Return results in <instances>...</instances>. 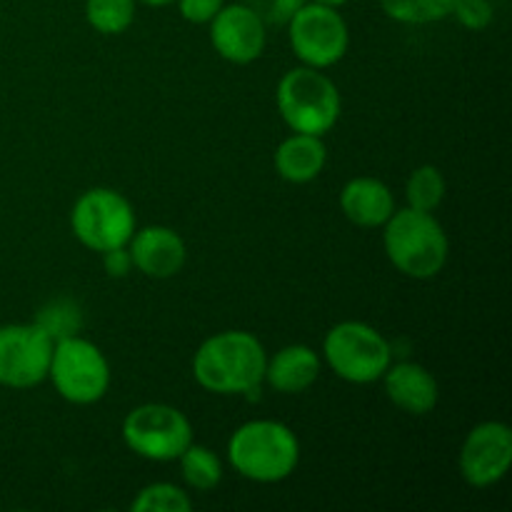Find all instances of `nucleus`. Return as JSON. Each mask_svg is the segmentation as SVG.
<instances>
[{
  "label": "nucleus",
  "mask_w": 512,
  "mask_h": 512,
  "mask_svg": "<svg viewBox=\"0 0 512 512\" xmlns=\"http://www.w3.org/2000/svg\"><path fill=\"white\" fill-rule=\"evenodd\" d=\"M178 463L180 475H183V483L188 490H195V493H213L223 483V460L208 445H198L193 440L180 453Z\"/></svg>",
  "instance_id": "obj_18"
},
{
  "label": "nucleus",
  "mask_w": 512,
  "mask_h": 512,
  "mask_svg": "<svg viewBox=\"0 0 512 512\" xmlns=\"http://www.w3.org/2000/svg\"><path fill=\"white\" fill-rule=\"evenodd\" d=\"M380 230L385 255L405 278L430 280L448 265L450 238L433 213L415 208L395 210Z\"/></svg>",
  "instance_id": "obj_3"
},
{
  "label": "nucleus",
  "mask_w": 512,
  "mask_h": 512,
  "mask_svg": "<svg viewBox=\"0 0 512 512\" xmlns=\"http://www.w3.org/2000/svg\"><path fill=\"white\" fill-rule=\"evenodd\" d=\"M100 258H103V268L110 278H125V275L133 270V258H130L128 245H123V248L105 250V253H100Z\"/></svg>",
  "instance_id": "obj_27"
},
{
  "label": "nucleus",
  "mask_w": 512,
  "mask_h": 512,
  "mask_svg": "<svg viewBox=\"0 0 512 512\" xmlns=\"http://www.w3.org/2000/svg\"><path fill=\"white\" fill-rule=\"evenodd\" d=\"M243 3L250 5L268 28L270 25L280 28V25H288L290 18H293L308 0H243Z\"/></svg>",
  "instance_id": "obj_25"
},
{
  "label": "nucleus",
  "mask_w": 512,
  "mask_h": 512,
  "mask_svg": "<svg viewBox=\"0 0 512 512\" xmlns=\"http://www.w3.org/2000/svg\"><path fill=\"white\" fill-rule=\"evenodd\" d=\"M128 250L133 268L153 280L175 278L188 260V245L183 235L168 225L135 228L133 238L128 240Z\"/></svg>",
  "instance_id": "obj_13"
},
{
  "label": "nucleus",
  "mask_w": 512,
  "mask_h": 512,
  "mask_svg": "<svg viewBox=\"0 0 512 512\" xmlns=\"http://www.w3.org/2000/svg\"><path fill=\"white\" fill-rule=\"evenodd\" d=\"M380 383H383L390 403L403 413L415 415V418L433 413L440 400V385L435 375L415 360L390 363Z\"/></svg>",
  "instance_id": "obj_14"
},
{
  "label": "nucleus",
  "mask_w": 512,
  "mask_h": 512,
  "mask_svg": "<svg viewBox=\"0 0 512 512\" xmlns=\"http://www.w3.org/2000/svg\"><path fill=\"white\" fill-rule=\"evenodd\" d=\"M288 40L300 65L328 70L345 58L350 48V28L340 8L305 3L290 18Z\"/></svg>",
  "instance_id": "obj_9"
},
{
  "label": "nucleus",
  "mask_w": 512,
  "mask_h": 512,
  "mask_svg": "<svg viewBox=\"0 0 512 512\" xmlns=\"http://www.w3.org/2000/svg\"><path fill=\"white\" fill-rule=\"evenodd\" d=\"M310 3H320V5H328V8H343L348 5L350 0H310Z\"/></svg>",
  "instance_id": "obj_28"
},
{
  "label": "nucleus",
  "mask_w": 512,
  "mask_h": 512,
  "mask_svg": "<svg viewBox=\"0 0 512 512\" xmlns=\"http://www.w3.org/2000/svg\"><path fill=\"white\" fill-rule=\"evenodd\" d=\"M323 365L350 385H373L393 363V343L363 320H343L323 338Z\"/></svg>",
  "instance_id": "obj_5"
},
{
  "label": "nucleus",
  "mask_w": 512,
  "mask_h": 512,
  "mask_svg": "<svg viewBox=\"0 0 512 512\" xmlns=\"http://www.w3.org/2000/svg\"><path fill=\"white\" fill-rule=\"evenodd\" d=\"M448 193L443 170L435 165H420L405 180V200L408 208L423 210V213H435Z\"/></svg>",
  "instance_id": "obj_20"
},
{
  "label": "nucleus",
  "mask_w": 512,
  "mask_h": 512,
  "mask_svg": "<svg viewBox=\"0 0 512 512\" xmlns=\"http://www.w3.org/2000/svg\"><path fill=\"white\" fill-rule=\"evenodd\" d=\"M383 13L400 25H430L450 18L455 0H378Z\"/></svg>",
  "instance_id": "obj_21"
},
{
  "label": "nucleus",
  "mask_w": 512,
  "mask_h": 512,
  "mask_svg": "<svg viewBox=\"0 0 512 512\" xmlns=\"http://www.w3.org/2000/svg\"><path fill=\"white\" fill-rule=\"evenodd\" d=\"M138 228L135 208L113 188H90L70 208V230L90 253L123 248Z\"/></svg>",
  "instance_id": "obj_7"
},
{
  "label": "nucleus",
  "mask_w": 512,
  "mask_h": 512,
  "mask_svg": "<svg viewBox=\"0 0 512 512\" xmlns=\"http://www.w3.org/2000/svg\"><path fill=\"white\" fill-rule=\"evenodd\" d=\"M323 373V358L310 345H283L265 360L263 385L280 395H300L313 388Z\"/></svg>",
  "instance_id": "obj_15"
},
{
  "label": "nucleus",
  "mask_w": 512,
  "mask_h": 512,
  "mask_svg": "<svg viewBox=\"0 0 512 512\" xmlns=\"http://www.w3.org/2000/svg\"><path fill=\"white\" fill-rule=\"evenodd\" d=\"M133 512H188L193 510V498L185 488L173 483H150L135 495L130 503Z\"/></svg>",
  "instance_id": "obj_23"
},
{
  "label": "nucleus",
  "mask_w": 512,
  "mask_h": 512,
  "mask_svg": "<svg viewBox=\"0 0 512 512\" xmlns=\"http://www.w3.org/2000/svg\"><path fill=\"white\" fill-rule=\"evenodd\" d=\"M125 448L150 463H173L193 443V423L168 403H143L130 410L120 425Z\"/></svg>",
  "instance_id": "obj_8"
},
{
  "label": "nucleus",
  "mask_w": 512,
  "mask_h": 512,
  "mask_svg": "<svg viewBox=\"0 0 512 512\" xmlns=\"http://www.w3.org/2000/svg\"><path fill=\"white\" fill-rule=\"evenodd\" d=\"M512 465V430L503 420L478 423L460 445L458 470L470 488H493Z\"/></svg>",
  "instance_id": "obj_11"
},
{
  "label": "nucleus",
  "mask_w": 512,
  "mask_h": 512,
  "mask_svg": "<svg viewBox=\"0 0 512 512\" xmlns=\"http://www.w3.org/2000/svg\"><path fill=\"white\" fill-rule=\"evenodd\" d=\"M138 3L150 5V8H165V5H173L175 0H138Z\"/></svg>",
  "instance_id": "obj_29"
},
{
  "label": "nucleus",
  "mask_w": 512,
  "mask_h": 512,
  "mask_svg": "<svg viewBox=\"0 0 512 512\" xmlns=\"http://www.w3.org/2000/svg\"><path fill=\"white\" fill-rule=\"evenodd\" d=\"M180 18L193 25H208L218 15L225 0H175Z\"/></svg>",
  "instance_id": "obj_26"
},
{
  "label": "nucleus",
  "mask_w": 512,
  "mask_h": 512,
  "mask_svg": "<svg viewBox=\"0 0 512 512\" xmlns=\"http://www.w3.org/2000/svg\"><path fill=\"white\" fill-rule=\"evenodd\" d=\"M33 323L38 325L53 343H58V340L63 338H73V335H80V330H83V305L75 298L60 295V298L48 300V303L38 310Z\"/></svg>",
  "instance_id": "obj_19"
},
{
  "label": "nucleus",
  "mask_w": 512,
  "mask_h": 512,
  "mask_svg": "<svg viewBox=\"0 0 512 512\" xmlns=\"http://www.w3.org/2000/svg\"><path fill=\"white\" fill-rule=\"evenodd\" d=\"M268 350L248 330H223L193 353V378L213 395H250L263 385Z\"/></svg>",
  "instance_id": "obj_1"
},
{
  "label": "nucleus",
  "mask_w": 512,
  "mask_h": 512,
  "mask_svg": "<svg viewBox=\"0 0 512 512\" xmlns=\"http://www.w3.org/2000/svg\"><path fill=\"white\" fill-rule=\"evenodd\" d=\"M138 0H85V20L100 35H120L133 25Z\"/></svg>",
  "instance_id": "obj_22"
},
{
  "label": "nucleus",
  "mask_w": 512,
  "mask_h": 512,
  "mask_svg": "<svg viewBox=\"0 0 512 512\" xmlns=\"http://www.w3.org/2000/svg\"><path fill=\"white\" fill-rule=\"evenodd\" d=\"M48 380L65 403L95 405L108 395L113 370L93 340L73 335L53 345Z\"/></svg>",
  "instance_id": "obj_6"
},
{
  "label": "nucleus",
  "mask_w": 512,
  "mask_h": 512,
  "mask_svg": "<svg viewBox=\"0 0 512 512\" xmlns=\"http://www.w3.org/2000/svg\"><path fill=\"white\" fill-rule=\"evenodd\" d=\"M208 28L215 53L233 65L255 63L268 43V25L243 0L225 3Z\"/></svg>",
  "instance_id": "obj_12"
},
{
  "label": "nucleus",
  "mask_w": 512,
  "mask_h": 512,
  "mask_svg": "<svg viewBox=\"0 0 512 512\" xmlns=\"http://www.w3.org/2000/svg\"><path fill=\"white\" fill-rule=\"evenodd\" d=\"M53 345L35 323L0 325V385L30 390L45 383Z\"/></svg>",
  "instance_id": "obj_10"
},
{
  "label": "nucleus",
  "mask_w": 512,
  "mask_h": 512,
  "mask_svg": "<svg viewBox=\"0 0 512 512\" xmlns=\"http://www.w3.org/2000/svg\"><path fill=\"white\" fill-rule=\"evenodd\" d=\"M273 163L285 183H313L325 170V163H328V148H325V140L320 135L290 133L275 148Z\"/></svg>",
  "instance_id": "obj_17"
},
{
  "label": "nucleus",
  "mask_w": 512,
  "mask_h": 512,
  "mask_svg": "<svg viewBox=\"0 0 512 512\" xmlns=\"http://www.w3.org/2000/svg\"><path fill=\"white\" fill-rule=\"evenodd\" d=\"M275 105L290 133L320 138L338 125L343 113V98L335 80L325 70L310 65H298L278 80Z\"/></svg>",
  "instance_id": "obj_4"
},
{
  "label": "nucleus",
  "mask_w": 512,
  "mask_h": 512,
  "mask_svg": "<svg viewBox=\"0 0 512 512\" xmlns=\"http://www.w3.org/2000/svg\"><path fill=\"white\" fill-rule=\"evenodd\" d=\"M228 463L240 478L253 483H283L300 465V440L293 428L280 420H248L230 435Z\"/></svg>",
  "instance_id": "obj_2"
},
{
  "label": "nucleus",
  "mask_w": 512,
  "mask_h": 512,
  "mask_svg": "<svg viewBox=\"0 0 512 512\" xmlns=\"http://www.w3.org/2000/svg\"><path fill=\"white\" fill-rule=\"evenodd\" d=\"M455 20L463 25L465 30H485L495 18V8L490 0H455V8H453Z\"/></svg>",
  "instance_id": "obj_24"
},
{
  "label": "nucleus",
  "mask_w": 512,
  "mask_h": 512,
  "mask_svg": "<svg viewBox=\"0 0 512 512\" xmlns=\"http://www.w3.org/2000/svg\"><path fill=\"white\" fill-rule=\"evenodd\" d=\"M340 210L353 225L373 230L383 228L398 205L393 190L383 180L373 175H358L340 188Z\"/></svg>",
  "instance_id": "obj_16"
}]
</instances>
